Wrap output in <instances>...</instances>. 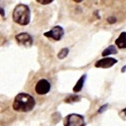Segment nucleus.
Segmentation results:
<instances>
[{"instance_id": "nucleus-1", "label": "nucleus", "mask_w": 126, "mask_h": 126, "mask_svg": "<svg viewBox=\"0 0 126 126\" xmlns=\"http://www.w3.org/2000/svg\"><path fill=\"white\" fill-rule=\"evenodd\" d=\"M35 105V100L31 94L27 93H19L15 97L12 107L16 112L26 113L33 110Z\"/></svg>"}, {"instance_id": "nucleus-2", "label": "nucleus", "mask_w": 126, "mask_h": 126, "mask_svg": "<svg viewBox=\"0 0 126 126\" xmlns=\"http://www.w3.org/2000/svg\"><path fill=\"white\" fill-rule=\"evenodd\" d=\"M12 18L15 23L21 26L29 25L31 20V11L29 6L23 3L17 4L13 11Z\"/></svg>"}, {"instance_id": "nucleus-3", "label": "nucleus", "mask_w": 126, "mask_h": 126, "mask_svg": "<svg viewBox=\"0 0 126 126\" xmlns=\"http://www.w3.org/2000/svg\"><path fill=\"white\" fill-rule=\"evenodd\" d=\"M64 126H86L85 117L78 113L67 115L64 119Z\"/></svg>"}, {"instance_id": "nucleus-4", "label": "nucleus", "mask_w": 126, "mask_h": 126, "mask_svg": "<svg viewBox=\"0 0 126 126\" xmlns=\"http://www.w3.org/2000/svg\"><path fill=\"white\" fill-rule=\"evenodd\" d=\"M44 35L56 41H59L64 35V30L61 26L56 25L52 28L49 31L44 33Z\"/></svg>"}, {"instance_id": "nucleus-5", "label": "nucleus", "mask_w": 126, "mask_h": 126, "mask_svg": "<svg viewBox=\"0 0 126 126\" xmlns=\"http://www.w3.org/2000/svg\"><path fill=\"white\" fill-rule=\"evenodd\" d=\"M15 40L18 44L26 48L31 47L33 45V40L31 35L27 32H21L15 35Z\"/></svg>"}, {"instance_id": "nucleus-6", "label": "nucleus", "mask_w": 126, "mask_h": 126, "mask_svg": "<svg viewBox=\"0 0 126 126\" xmlns=\"http://www.w3.org/2000/svg\"><path fill=\"white\" fill-rule=\"evenodd\" d=\"M51 89L50 82L45 78L39 79L35 86V91L36 93L39 95H45L49 93Z\"/></svg>"}, {"instance_id": "nucleus-7", "label": "nucleus", "mask_w": 126, "mask_h": 126, "mask_svg": "<svg viewBox=\"0 0 126 126\" xmlns=\"http://www.w3.org/2000/svg\"><path fill=\"white\" fill-rule=\"evenodd\" d=\"M118 63V60L111 57H104L97 61L94 64V67L102 69H108L114 66Z\"/></svg>"}, {"instance_id": "nucleus-8", "label": "nucleus", "mask_w": 126, "mask_h": 126, "mask_svg": "<svg viewBox=\"0 0 126 126\" xmlns=\"http://www.w3.org/2000/svg\"><path fill=\"white\" fill-rule=\"evenodd\" d=\"M86 78H87V75L86 74H84L79 78V79L77 81V82H76V83L73 88V91L74 93H79V92H80L82 90V89H83V88L84 87V85H85V83L86 80Z\"/></svg>"}, {"instance_id": "nucleus-9", "label": "nucleus", "mask_w": 126, "mask_h": 126, "mask_svg": "<svg viewBox=\"0 0 126 126\" xmlns=\"http://www.w3.org/2000/svg\"><path fill=\"white\" fill-rule=\"evenodd\" d=\"M115 44L119 49H126V32L120 33L117 39L115 40Z\"/></svg>"}, {"instance_id": "nucleus-10", "label": "nucleus", "mask_w": 126, "mask_h": 126, "mask_svg": "<svg viewBox=\"0 0 126 126\" xmlns=\"http://www.w3.org/2000/svg\"><path fill=\"white\" fill-rule=\"evenodd\" d=\"M118 50L114 45H110L104 49L102 52V57H107L110 55L117 54Z\"/></svg>"}, {"instance_id": "nucleus-11", "label": "nucleus", "mask_w": 126, "mask_h": 126, "mask_svg": "<svg viewBox=\"0 0 126 126\" xmlns=\"http://www.w3.org/2000/svg\"><path fill=\"white\" fill-rule=\"evenodd\" d=\"M81 100L80 96H79L78 94H69L67 97L65 98L64 102L67 103H73L75 102H79Z\"/></svg>"}, {"instance_id": "nucleus-12", "label": "nucleus", "mask_w": 126, "mask_h": 126, "mask_svg": "<svg viewBox=\"0 0 126 126\" xmlns=\"http://www.w3.org/2000/svg\"><path fill=\"white\" fill-rule=\"evenodd\" d=\"M69 49L68 47H64V48H63L62 49H61L60 51L58 52L57 55V58L59 59H65L68 54H69Z\"/></svg>"}, {"instance_id": "nucleus-13", "label": "nucleus", "mask_w": 126, "mask_h": 126, "mask_svg": "<svg viewBox=\"0 0 126 126\" xmlns=\"http://www.w3.org/2000/svg\"><path fill=\"white\" fill-rule=\"evenodd\" d=\"M54 1V0H36V2H37L38 3L43 5H46V4H50L51 3Z\"/></svg>"}, {"instance_id": "nucleus-14", "label": "nucleus", "mask_w": 126, "mask_h": 126, "mask_svg": "<svg viewBox=\"0 0 126 126\" xmlns=\"http://www.w3.org/2000/svg\"><path fill=\"white\" fill-rule=\"evenodd\" d=\"M108 107H109V103H105V104L103 105H102L99 108L98 110V112L99 113H102L107 109Z\"/></svg>"}, {"instance_id": "nucleus-15", "label": "nucleus", "mask_w": 126, "mask_h": 126, "mask_svg": "<svg viewBox=\"0 0 126 126\" xmlns=\"http://www.w3.org/2000/svg\"><path fill=\"white\" fill-rule=\"evenodd\" d=\"M119 116L123 120H126V108H124L120 111L119 113Z\"/></svg>"}, {"instance_id": "nucleus-16", "label": "nucleus", "mask_w": 126, "mask_h": 126, "mask_svg": "<svg viewBox=\"0 0 126 126\" xmlns=\"http://www.w3.org/2000/svg\"><path fill=\"white\" fill-rule=\"evenodd\" d=\"M117 18L115 17H114V16H109L107 19V21L110 24H113V23H115L117 22Z\"/></svg>"}, {"instance_id": "nucleus-17", "label": "nucleus", "mask_w": 126, "mask_h": 126, "mask_svg": "<svg viewBox=\"0 0 126 126\" xmlns=\"http://www.w3.org/2000/svg\"><path fill=\"white\" fill-rule=\"evenodd\" d=\"M0 13H1V16L2 17H4V16H5V12H4V10L3 8H0Z\"/></svg>"}, {"instance_id": "nucleus-18", "label": "nucleus", "mask_w": 126, "mask_h": 126, "mask_svg": "<svg viewBox=\"0 0 126 126\" xmlns=\"http://www.w3.org/2000/svg\"><path fill=\"white\" fill-rule=\"evenodd\" d=\"M126 65H125V66H124L123 67L121 68V73H126Z\"/></svg>"}, {"instance_id": "nucleus-19", "label": "nucleus", "mask_w": 126, "mask_h": 126, "mask_svg": "<svg viewBox=\"0 0 126 126\" xmlns=\"http://www.w3.org/2000/svg\"><path fill=\"white\" fill-rule=\"evenodd\" d=\"M74 1V2H76V3H81V2H82V1H81V0H80V1H79V0H78H78H74V1Z\"/></svg>"}]
</instances>
